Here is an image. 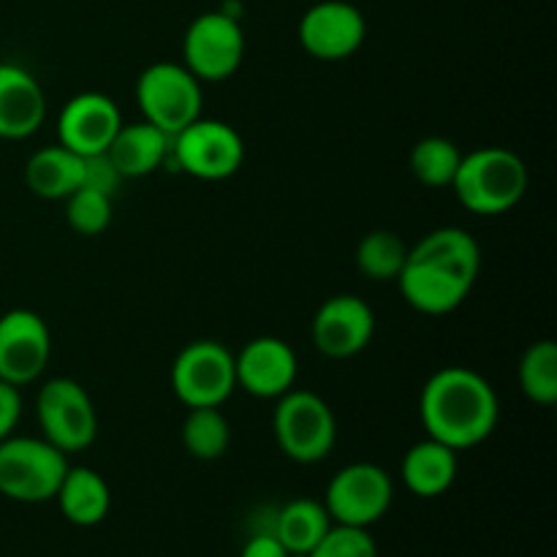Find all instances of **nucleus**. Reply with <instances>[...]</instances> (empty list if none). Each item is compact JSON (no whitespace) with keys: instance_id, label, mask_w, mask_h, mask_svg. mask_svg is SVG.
Instances as JSON below:
<instances>
[{"instance_id":"f257e3e1","label":"nucleus","mask_w":557,"mask_h":557,"mask_svg":"<svg viewBox=\"0 0 557 557\" xmlns=\"http://www.w3.org/2000/svg\"><path fill=\"white\" fill-rule=\"evenodd\" d=\"M482 270L479 243L460 226H441L408 248L397 275L403 299L428 315H446L460 308L476 286Z\"/></svg>"},{"instance_id":"f03ea898","label":"nucleus","mask_w":557,"mask_h":557,"mask_svg":"<svg viewBox=\"0 0 557 557\" xmlns=\"http://www.w3.org/2000/svg\"><path fill=\"white\" fill-rule=\"evenodd\" d=\"M498 417L500 403L493 384L462 364L430 375L419 395V419L428 435L455 451L484 444L498 428Z\"/></svg>"},{"instance_id":"7ed1b4c3","label":"nucleus","mask_w":557,"mask_h":557,"mask_svg":"<svg viewBox=\"0 0 557 557\" xmlns=\"http://www.w3.org/2000/svg\"><path fill=\"white\" fill-rule=\"evenodd\" d=\"M451 190L473 215H504L528 190V166L506 147H476L462 156Z\"/></svg>"},{"instance_id":"20e7f679","label":"nucleus","mask_w":557,"mask_h":557,"mask_svg":"<svg viewBox=\"0 0 557 557\" xmlns=\"http://www.w3.org/2000/svg\"><path fill=\"white\" fill-rule=\"evenodd\" d=\"M69 471V455L47 438L9 435L0 441V495L16 504H47Z\"/></svg>"},{"instance_id":"39448f33","label":"nucleus","mask_w":557,"mask_h":557,"mask_svg":"<svg viewBox=\"0 0 557 557\" xmlns=\"http://www.w3.org/2000/svg\"><path fill=\"white\" fill-rule=\"evenodd\" d=\"M272 433L288 460L299 466H315L335 449L337 422L330 403L310 389L286 392L277 397L272 413Z\"/></svg>"},{"instance_id":"423d86ee","label":"nucleus","mask_w":557,"mask_h":557,"mask_svg":"<svg viewBox=\"0 0 557 557\" xmlns=\"http://www.w3.org/2000/svg\"><path fill=\"white\" fill-rule=\"evenodd\" d=\"M201 82L183 63L158 60L136 79V103L147 123L174 136L201 117Z\"/></svg>"},{"instance_id":"0eeeda50","label":"nucleus","mask_w":557,"mask_h":557,"mask_svg":"<svg viewBox=\"0 0 557 557\" xmlns=\"http://www.w3.org/2000/svg\"><path fill=\"white\" fill-rule=\"evenodd\" d=\"M36 417L41 424V438L65 455L85 451L98 435V413L90 392L65 375L49 379L38 389Z\"/></svg>"},{"instance_id":"6e6552de","label":"nucleus","mask_w":557,"mask_h":557,"mask_svg":"<svg viewBox=\"0 0 557 557\" xmlns=\"http://www.w3.org/2000/svg\"><path fill=\"white\" fill-rule=\"evenodd\" d=\"M172 389L185 408H221L237 389L232 348L221 341H194L172 364Z\"/></svg>"},{"instance_id":"1a4fd4ad","label":"nucleus","mask_w":557,"mask_h":557,"mask_svg":"<svg viewBox=\"0 0 557 557\" xmlns=\"http://www.w3.org/2000/svg\"><path fill=\"white\" fill-rule=\"evenodd\" d=\"M169 156L190 177L221 183L239 172L245 161V145L243 136L223 120L199 117L172 136Z\"/></svg>"},{"instance_id":"9d476101","label":"nucleus","mask_w":557,"mask_h":557,"mask_svg":"<svg viewBox=\"0 0 557 557\" xmlns=\"http://www.w3.org/2000/svg\"><path fill=\"white\" fill-rule=\"evenodd\" d=\"M245 58V33L228 11H205L183 36V65L199 82H223L237 74Z\"/></svg>"},{"instance_id":"9b49d317","label":"nucleus","mask_w":557,"mask_h":557,"mask_svg":"<svg viewBox=\"0 0 557 557\" xmlns=\"http://www.w3.org/2000/svg\"><path fill=\"white\" fill-rule=\"evenodd\" d=\"M395 500L392 476L375 462H351L326 484L324 509L335 525L370 528Z\"/></svg>"},{"instance_id":"f8f14e48","label":"nucleus","mask_w":557,"mask_h":557,"mask_svg":"<svg viewBox=\"0 0 557 557\" xmlns=\"http://www.w3.org/2000/svg\"><path fill=\"white\" fill-rule=\"evenodd\" d=\"M52 359V332L47 321L27 308L0 315V381L22 386L44 375Z\"/></svg>"},{"instance_id":"ddd939ff","label":"nucleus","mask_w":557,"mask_h":557,"mask_svg":"<svg viewBox=\"0 0 557 557\" xmlns=\"http://www.w3.org/2000/svg\"><path fill=\"white\" fill-rule=\"evenodd\" d=\"M368 38V20L348 0H319L299 20V44L324 63L351 58Z\"/></svg>"},{"instance_id":"4468645a","label":"nucleus","mask_w":557,"mask_h":557,"mask_svg":"<svg viewBox=\"0 0 557 557\" xmlns=\"http://www.w3.org/2000/svg\"><path fill=\"white\" fill-rule=\"evenodd\" d=\"M375 335V313L357 294H335L315 310L310 337L326 359H348L370 346Z\"/></svg>"},{"instance_id":"2eb2a0df","label":"nucleus","mask_w":557,"mask_h":557,"mask_svg":"<svg viewBox=\"0 0 557 557\" xmlns=\"http://www.w3.org/2000/svg\"><path fill=\"white\" fill-rule=\"evenodd\" d=\"M234 373H237V389L259 400H277L297 384L299 362L286 341L264 335L248 341L234 354Z\"/></svg>"},{"instance_id":"dca6fc26","label":"nucleus","mask_w":557,"mask_h":557,"mask_svg":"<svg viewBox=\"0 0 557 557\" xmlns=\"http://www.w3.org/2000/svg\"><path fill=\"white\" fill-rule=\"evenodd\" d=\"M123 125L120 107L103 92H79L69 98L58 117V139L76 156L107 152Z\"/></svg>"},{"instance_id":"f3484780","label":"nucleus","mask_w":557,"mask_h":557,"mask_svg":"<svg viewBox=\"0 0 557 557\" xmlns=\"http://www.w3.org/2000/svg\"><path fill=\"white\" fill-rule=\"evenodd\" d=\"M47 117V96L36 76L16 63H0V139H27Z\"/></svg>"},{"instance_id":"a211bd4d","label":"nucleus","mask_w":557,"mask_h":557,"mask_svg":"<svg viewBox=\"0 0 557 557\" xmlns=\"http://www.w3.org/2000/svg\"><path fill=\"white\" fill-rule=\"evenodd\" d=\"M107 152L117 172L123 174V180L147 177L166 163L169 152H172V136L163 134L147 120L128 125L123 123Z\"/></svg>"},{"instance_id":"6ab92c4d","label":"nucleus","mask_w":557,"mask_h":557,"mask_svg":"<svg viewBox=\"0 0 557 557\" xmlns=\"http://www.w3.org/2000/svg\"><path fill=\"white\" fill-rule=\"evenodd\" d=\"M457 471H460L457 451L430 435L413 444L400 462L403 482L417 498H438V495L449 493Z\"/></svg>"},{"instance_id":"aec40b11","label":"nucleus","mask_w":557,"mask_h":557,"mask_svg":"<svg viewBox=\"0 0 557 557\" xmlns=\"http://www.w3.org/2000/svg\"><path fill=\"white\" fill-rule=\"evenodd\" d=\"M54 500H58L60 511L71 525L92 528L107 520L112 493H109V484L103 482L98 471L87 466H69Z\"/></svg>"},{"instance_id":"412c9836","label":"nucleus","mask_w":557,"mask_h":557,"mask_svg":"<svg viewBox=\"0 0 557 557\" xmlns=\"http://www.w3.org/2000/svg\"><path fill=\"white\" fill-rule=\"evenodd\" d=\"M25 183L38 199H69L82 185V156L69 147L49 145L33 152L25 163Z\"/></svg>"},{"instance_id":"4be33fe9","label":"nucleus","mask_w":557,"mask_h":557,"mask_svg":"<svg viewBox=\"0 0 557 557\" xmlns=\"http://www.w3.org/2000/svg\"><path fill=\"white\" fill-rule=\"evenodd\" d=\"M332 528L324 504L313 498H294L275 511L270 531L292 555H308Z\"/></svg>"},{"instance_id":"5701e85b","label":"nucleus","mask_w":557,"mask_h":557,"mask_svg":"<svg viewBox=\"0 0 557 557\" xmlns=\"http://www.w3.org/2000/svg\"><path fill=\"white\" fill-rule=\"evenodd\" d=\"M180 441L196 460H221L232 446V424L221 408H188L180 428Z\"/></svg>"},{"instance_id":"b1692460","label":"nucleus","mask_w":557,"mask_h":557,"mask_svg":"<svg viewBox=\"0 0 557 557\" xmlns=\"http://www.w3.org/2000/svg\"><path fill=\"white\" fill-rule=\"evenodd\" d=\"M408 248L411 245L392 228H373V232L359 239L354 261H357V270L370 281H397V275L406 267Z\"/></svg>"},{"instance_id":"393cba45","label":"nucleus","mask_w":557,"mask_h":557,"mask_svg":"<svg viewBox=\"0 0 557 557\" xmlns=\"http://www.w3.org/2000/svg\"><path fill=\"white\" fill-rule=\"evenodd\" d=\"M462 152L446 136H424L411 150V172L428 188H451Z\"/></svg>"},{"instance_id":"a878e982","label":"nucleus","mask_w":557,"mask_h":557,"mask_svg":"<svg viewBox=\"0 0 557 557\" xmlns=\"http://www.w3.org/2000/svg\"><path fill=\"white\" fill-rule=\"evenodd\" d=\"M520 386L528 400L539 406L557 403V346L553 341H536L520 359Z\"/></svg>"},{"instance_id":"bb28decb","label":"nucleus","mask_w":557,"mask_h":557,"mask_svg":"<svg viewBox=\"0 0 557 557\" xmlns=\"http://www.w3.org/2000/svg\"><path fill=\"white\" fill-rule=\"evenodd\" d=\"M112 196L98 194V190L76 188L65 199V221L82 237H96V234L107 232L109 223H112Z\"/></svg>"},{"instance_id":"cd10ccee","label":"nucleus","mask_w":557,"mask_h":557,"mask_svg":"<svg viewBox=\"0 0 557 557\" xmlns=\"http://www.w3.org/2000/svg\"><path fill=\"white\" fill-rule=\"evenodd\" d=\"M308 557H379L375 539L370 536L368 528L335 525L326 531V536L310 549Z\"/></svg>"},{"instance_id":"c85d7f7f","label":"nucleus","mask_w":557,"mask_h":557,"mask_svg":"<svg viewBox=\"0 0 557 557\" xmlns=\"http://www.w3.org/2000/svg\"><path fill=\"white\" fill-rule=\"evenodd\" d=\"M123 174L117 172L114 161L109 158V152H96V156H82V185L79 188L98 190V194L112 196L117 194V188L123 185Z\"/></svg>"},{"instance_id":"c756f323","label":"nucleus","mask_w":557,"mask_h":557,"mask_svg":"<svg viewBox=\"0 0 557 557\" xmlns=\"http://www.w3.org/2000/svg\"><path fill=\"white\" fill-rule=\"evenodd\" d=\"M22 419V395L16 386L0 381V441L14 435L16 424Z\"/></svg>"},{"instance_id":"7c9ffc66","label":"nucleus","mask_w":557,"mask_h":557,"mask_svg":"<svg viewBox=\"0 0 557 557\" xmlns=\"http://www.w3.org/2000/svg\"><path fill=\"white\" fill-rule=\"evenodd\" d=\"M288 555L292 553L277 542V536L272 531L253 533V536L245 542L243 553H239V557H288Z\"/></svg>"}]
</instances>
